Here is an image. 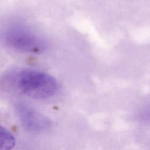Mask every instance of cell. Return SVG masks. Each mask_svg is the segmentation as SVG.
I'll use <instances>...</instances> for the list:
<instances>
[{
	"mask_svg": "<svg viewBox=\"0 0 150 150\" xmlns=\"http://www.w3.org/2000/svg\"><path fill=\"white\" fill-rule=\"evenodd\" d=\"M18 88L25 95L35 99L53 96L58 90V83L50 74L35 69H23L15 76Z\"/></svg>",
	"mask_w": 150,
	"mask_h": 150,
	"instance_id": "obj_1",
	"label": "cell"
},
{
	"mask_svg": "<svg viewBox=\"0 0 150 150\" xmlns=\"http://www.w3.org/2000/svg\"><path fill=\"white\" fill-rule=\"evenodd\" d=\"M0 40L8 47L26 53H39L45 50V40L28 28L12 24L0 30Z\"/></svg>",
	"mask_w": 150,
	"mask_h": 150,
	"instance_id": "obj_2",
	"label": "cell"
},
{
	"mask_svg": "<svg viewBox=\"0 0 150 150\" xmlns=\"http://www.w3.org/2000/svg\"><path fill=\"white\" fill-rule=\"evenodd\" d=\"M17 110L22 124L28 130L39 131L45 129L49 125V121L46 117L27 105L19 104Z\"/></svg>",
	"mask_w": 150,
	"mask_h": 150,
	"instance_id": "obj_3",
	"label": "cell"
},
{
	"mask_svg": "<svg viewBox=\"0 0 150 150\" xmlns=\"http://www.w3.org/2000/svg\"><path fill=\"white\" fill-rule=\"evenodd\" d=\"M15 145L13 135L0 125V150H12Z\"/></svg>",
	"mask_w": 150,
	"mask_h": 150,
	"instance_id": "obj_4",
	"label": "cell"
}]
</instances>
